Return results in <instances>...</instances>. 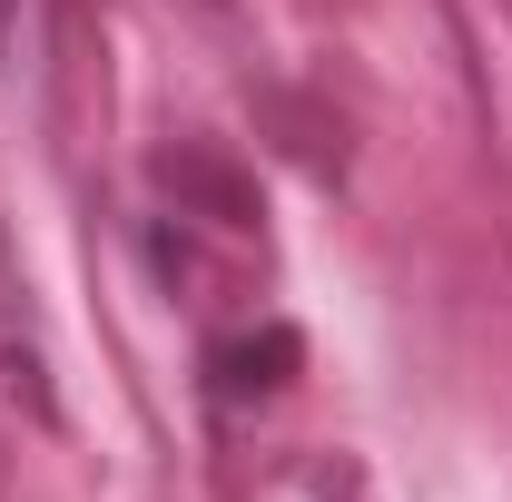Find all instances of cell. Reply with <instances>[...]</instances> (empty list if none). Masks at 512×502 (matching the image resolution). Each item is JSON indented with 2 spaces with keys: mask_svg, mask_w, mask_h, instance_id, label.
Returning <instances> with one entry per match:
<instances>
[{
  "mask_svg": "<svg viewBox=\"0 0 512 502\" xmlns=\"http://www.w3.org/2000/svg\"><path fill=\"white\" fill-rule=\"evenodd\" d=\"M158 178H168L178 197H197V207H207L217 227H247V217H256L247 178H237V168H217V158H197V148H178V158H158Z\"/></svg>",
  "mask_w": 512,
  "mask_h": 502,
  "instance_id": "cell-1",
  "label": "cell"
}]
</instances>
